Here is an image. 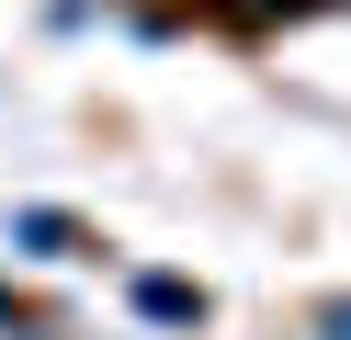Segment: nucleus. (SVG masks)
I'll return each instance as SVG.
<instances>
[{"label":"nucleus","mask_w":351,"mask_h":340,"mask_svg":"<svg viewBox=\"0 0 351 340\" xmlns=\"http://www.w3.org/2000/svg\"><path fill=\"white\" fill-rule=\"evenodd\" d=\"M125 295H136L147 329H204V284H182V272H136Z\"/></svg>","instance_id":"1"},{"label":"nucleus","mask_w":351,"mask_h":340,"mask_svg":"<svg viewBox=\"0 0 351 340\" xmlns=\"http://www.w3.org/2000/svg\"><path fill=\"white\" fill-rule=\"evenodd\" d=\"M12 249H23V261H80V216H57V204H23V216H12Z\"/></svg>","instance_id":"2"},{"label":"nucleus","mask_w":351,"mask_h":340,"mask_svg":"<svg viewBox=\"0 0 351 340\" xmlns=\"http://www.w3.org/2000/svg\"><path fill=\"white\" fill-rule=\"evenodd\" d=\"M317 340H351V295H328V306H317Z\"/></svg>","instance_id":"3"},{"label":"nucleus","mask_w":351,"mask_h":340,"mask_svg":"<svg viewBox=\"0 0 351 340\" xmlns=\"http://www.w3.org/2000/svg\"><path fill=\"white\" fill-rule=\"evenodd\" d=\"M227 12H238V23H261V12H306V0H227Z\"/></svg>","instance_id":"4"}]
</instances>
